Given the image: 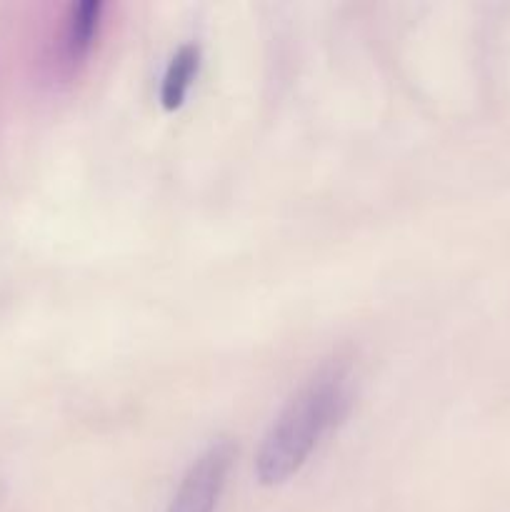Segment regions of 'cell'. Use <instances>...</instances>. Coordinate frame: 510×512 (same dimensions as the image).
Wrapping results in <instances>:
<instances>
[{
	"mask_svg": "<svg viewBox=\"0 0 510 512\" xmlns=\"http://www.w3.org/2000/svg\"><path fill=\"white\" fill-rule=\"evenodd\" d=\"M100 18H103V3L100 0H83L73 5L65 20L63 45L70 60H78L93 48L95 35H98Z\"/></svg>",
	"mask_w": 510,
	"mask_h": 512,
	"instance_id": "cell-3",
	"label": "cell"
},
{
	"mask_svg": "<svg viewBox=\"0 0 510 512\" xmlns=\"http://www.w3.org/2000/svg\"><path fill=\"white\" fill-rule=\"evenodd\" d=\"M200 65V48L188 43L180 45L178 53L170 60L168 70L163 75V88H160V103L165 110H175L183 105L185 95H188L190 85H193L195 75H198Z\"/></svg>",
	"mask_w": 510,
	"mask_h": 512,
	"instance_id": "cell-4",
	"label": "cell"
},
{
	"mask_svg": "<svg viewBox=\"0 0 510 512\" xmlns=\"http://www.w3.org/2000/svg\"><path fill=\"white\" fill-rule=\"evenodd\" d=\"M350 365L330 360L283 408L265 433L255 458V473L263 485H280L293 478L318 448L320 438L345 415L350 403Z\"/></svg>",
	"mask_w": 510,
	"mask_h": 512,
	"instance_id": "cell-1",
	"label": "cell"
},
{
	"mask_svg": "<svg viewBox=\"0 0 510 512\" xmlns=\"http://www.w3.org/2000/svg\"><path fill=\"white\" fill-rule=\"evenodd\" d=\"M233 460L235 448L230 440L210 445L188 468L168 512H215Z\"/></svg>",
	"mask_w": 510,
	"mask_h": 512,
	"instance_id": "cell-2",
	"label": "cell"
}]
</instances>
